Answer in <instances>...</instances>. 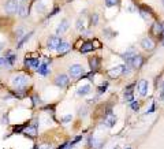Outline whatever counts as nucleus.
Listing matches in <instances>:
<instances>
[{
    "label": "nucleus",
    "mask_w": 164,
    "mask_h": 149,
    "mask_svg": "<svg viewBox=\"0 0 164 149\" xmlns=\"http://www.w3.org/2000/svg\"><path fill=\"white\" fill-rule=\"evenodd\" d=\"M12 85H14V88H17V89H25V86H26L27 84H29V78L25 77V75H15V77H12Z\"/></svg>",
    "instance_id": "f257e3e1"
},
{
    "label": "nucleus",
    "mask_w": 164,
    "mask_h": 149,
    "mask_svg": "<svg viewBox=\"0 0 164 149\" xmlns=\"http://www.w3.org/2000/svg\"><path fill=\"white\" fill-rule=\"evenodd\" d=\"M69 71L73 78H79L81 75L84 74V67L81 64H73V66H70Z\"/></svg>",
    "instance_id": "f03ea898"
},
{
    "label": "nucleus",
    "mask_w": 164,
    "mask_h": 149,
    "mask_svg": "<svg viewBox=\"0 0 164 149\" xmlns=\"http://www.w3.org/2000/svg\"><path fill=\"white\" fill-rule=\"evenodd\" d=\"M62 39H60V37H57V36H52V37H49V39H48V48H49V49H57V48H59V45L62 44Z\"/></svg>",
    "instance_id": "7ed1b4c3"
},
{
    "label": "nucleus",
    "mask_w": 164,
    "mask_h": 149,
    "mask_svg": "<svg viewBox=\"0 0 164 149\" xmlns=\"http://www.w3.org/2000/svg\"><path fill=\"white\" fill-rule=\"evenodd\" d=\"M126 71V66L120 64V66H116V67H113V69H111L110 71H108V74H110L111 78H118L120 74H123V73Z\"/></svg>",
    "instance_id": "20e7f679"
},
{
    "label": "nucleus",
    "mask_w": 164,
    "mask_h": 149,
    "mask_svg": "<svg viewBox=\"0 0 164 149\" xmlns=\"http://www.w3.org/2000/svg\"><path fill=\"white\" fill-rule=\"evenodd\" d=\"M55 85L59 88H64L69 85V77L64 74H59L56 78H55Z\"/></svg>",
    "instance_id": "39448f33"
},
{
    "label": "nucleus",
    "mask_w": 164,
    "mask_h": 149,
    "mask_svg": "<svg viewBox=\"0 0 164 149\" xmlns=\"http://www.w3.org/2000/svg\"><path fill=\"white\" fill-rule=\"evenodd\" d=\"M18 6L19 4L15 2V0H8L6 4H4V10H6L8 14H14V12L18 11Z\"/></svg>",
    "instance_id": "423d86ee"
},
{
    "label": "nucleus",
    "mask_w": 164,
    "mask_h": 149,
    "mask_svg": "<svg viewBox=\"0 0 164 149\" xmlns=\"http://www.w3.org/2000/svg\"><path fill=\"white\" fill-rule=\"evenodd\" d=\"M142 63H144V57L140 56V55H135V56L133 57L131 60H128L127 64L131 66L133 69H140L141 66H142Z\"/></svg>",
    "instance_id": "0eeeda50"
},
{
    "label": "nucleus",
    "mask_w": 164,
    "mask_h": 149,
    "mask_svg": "<svg viewBox=\"0 0 164 149\" xmlns=\"http://www.w3.org/2000/svg\"><path fill=\"white\" fill-rule=\"evenodd\" d=\"M141 47H142L144 49H146V51H152L153 48H155V42H153V40L150 39V37H145V39H142V41H141Z\"/></svg>",
    "instance_id": "6e6552de"
},
{
    "label": "nucleus",
    "mask_w": 164,
    "mask_h": 149,
    "mask_svg": "<svg viewBox=\"0 0 164 149\" xmlns=\"http://www.w3.org/2000/svg\"><path fill=\"white\" fill-rule=\"evenodd\" d=\"M18 15L21 17V18H26L27 15H29V7H27L26 3H19L18 6Z\"/></svg>",
    "instance_id": "1a4fd4ad"
},
{
    "label": "nucleus",
    "mask_w": 164,
    "mask_h": 149,
    "mask_svg": "<svg viewBox=\"0 0 164 149\" xmlns=\"http://www.w3.org/2000/svg\"><path fill=\"white\" fill-rule=\"evenodd\" d=\"M115 122H116V116L113 115V113H107V116L104 118V123L107 127H112L113 125H115Z\"/></svg>",
    "instance_id": "9d476101"
},
{
    "label": "nucleus",
    "mask_w": 164,
    "mask_h": 149,
    "mask_svg": "<svg viewBox=\"0 0 164 149\" xmlns=\"http://www.w3.org/2000/svg\"><path fill=\"white\" fill-rule=\"evenodd\" d=\"M138 90H140L141 96H146V93H148V81L141 79L138 82Z\"/></svg>",
    "instance_id": "9b49d317"
},
{
    "label": "nucleus",
    "mask_w": 164,
    "mask_h": 149,
    "mask_svg": "<svg viewBox=\"0 0 164 149\" xmlns=\"http://www.w3.org/2000/svg\"><path fill=\"white\" fill-rule=\"evenodd\" d=\"M23 133L26 135H29V137H36V134H37V125L27 126V127L23 130Z\"/></svg>",
    "instance_id": "f8f14e48"
},
{
    "label": "nucleus",
    "mask_w": 164,
    "mask_h": 149,
    "mask_svg": "<svg viewBox=\"0 0 164 149\" xmlns=\"http://www.w3.org/2000/svg\"><path fill=\"white\" fill-rule=\"evenodd\" d=\"M25 64L27 67H32V69H39L41 62H40V59H26L25 60Z\"/></svg>",
    "instance_id": "ddd939ff"
},
{
    "label": "nucleus",
    "mask_w": 164,
    "mask_h": 149,
    "mask_svg": "<svg viewBox=\"0 0 164 149\" xmlns=\"http://www.w3.org/2000/svg\"><path fill=\"white\" fill-rule=\"evenodd\" d=\"M67 29H69V21H67V19H63V21L59 23V26H57L56 33L57 34H62V33H64Z\"/></svg>",
    "instance_id": "4468645a"
},
{
    "label": "nucleus",
    "mask_w": 164,
    "mask_h": 149,
    "mask_svg": "<svg viewBox=\"0 0 164 149\" xmlns=\"http://www.w3.org/2000/svg\"><path fill=\"white\" fill-rule=\"evenodd\" d=\"M70 49H71V45H70L69 42L63 41L62 44L59 45V48H57V52H59L60 55H63V54H66V52H69Z\"/></svg>",
    "instance_id": "2eb2a0df"
},
{
    "label": "nucleus",
    "mask_w": 164,
    "mask_h": 149,
    "mask_svg": "<svg viewBox=\"0 0 164 149\" xmlns=\"http://www.w3.org/2000/svg\"><path fill=\"white\" fill-rule=\"evenodd\" d=\"M93 49H94V47H93V42L92 41L84 42V44H82V47H81V52H82V54H86V52L93 51Z\"/></svg>",
    "instance_id": "dca6fc26"
},
{
    "label": "nucleus",
    "mask_w": 164,
    "mask_h": 149,
    "mask_svg": "<svg viewBox=\"0 0 164 149\" xmlns=\"http://www.w3.org/2000/svg\"><path fill=\"white\" fill-rule=\"evenodd\" d=\"M37 73L41 74V75H48V74H49V70H48V64H47V63H41L40 67L37 69Z\"/></svg>",
    "instance_id": "f3484780"
},
{
    "label": "nucleus",
    "mask_w": 164,
    "mask_h": 149,
    "mask_svg": "<svg viewBox=\"0 0 164 149\" xmlns=\"http://www.w3.org/2000/svg\"><path fill=\"white\" fill-rule=\"evenodd\" d=\"M89 64H90V69H92L93 71H96V70L98 69V64H100V59H98V57H92V59L89 60Z\"/></svg>",
    "instance_id": "a211bd4d"
},
{
    "label": "nucleus",
    "mask_w": 164,
    "mask_h": 149,
    "mask_svg": "<svg viewBox=\"0 0 164 149\" xmlns=\"http://www.w3.org/2000/svg\"><path fill=\"white\" fill-rule=\"evenodd\" d=\"M122 56L126 59V62H128V60H131L133 57L135 56V51H134V49H128V51L125 52V54H123Z\"/></svg>",
    "instance_id": "6ab92c4d"
},
{
    "label": "nucleus",
    "mask_w": 164,
    "mask_h": 149,
    "mask_svg": "<svg viewBox=\"0 0 164 149\" xmlns=\"http://www.w3.org/2000/svg\"><path fill=\"white\" fill-rule=\"evenodd\" d=\"M89 92H90V85H84L82 88L78 89V95H79V96H85V95H88Z\"/></svg>",
    "instance_id": "aec40b11"
},
{
    "label": "nucleus",
    "mask_w": 164,
    "mask_h": 149,
    "mask_svg": "<svg viewBox=\"0 0 164 149\" xmlns=\"http://www.w3.org/2000/svg\"><path fill=\"white\" fill-rule=\"evenodd\" d=\"M32 34H33V32H29V33H27V34H25V36H23V39H22V40H21V41H19V42H18V45H17V48H21V47H22V45H23V44H25V42H26V41H27V40H29V39H30V36H32Z\"/></svg>",
    "instance_id": "412c9836"
},
{
    "label": "nucleus",
    "mask_w": 164,
    "mask_h": 149,
    "mask_svg": "<svg viewBox=\"0 0 164 149\" xmlns=\"http://www.w3.org/2000/svg\"><path fill=\"white\" fill-rule=\"evenodd\" d=\"M90 145L94 146V149H98L101 146V141H97L96 138H90Z\"/></svg>",
    "instance_id": "4be33fe9"
},
{
    "label": "nucleus",
    "mask_w": 164,
    "mask_h": 149,
    "mask_svg": "<svg viewBox=\"0 0 164 149\" xmlns=\"http://www.w3.org/2000/svg\"><path fill=\"white\" fill-rule=\"evenodd\" d=\"M105 4H107V7H113L119 4V0H105Z\"/></svg>",
    "instance_id": "5701e85b"
},
{
    "label": "nucleus",
    "mask_w": 164,
    "mask_h": 149,
    "mask_svg": "<svg viewBox=\"0 0 164 149\" xmlns=\"http://www.w3.org/2000/svg\"><path fill=\"white\" fill-rule=\"evenodd\" d=\"M37 149H55V146L51 144H41V145L37 146Z\"/></svg>",
    "instance_id": "b1692460"
},
{
    "label": "nucleus",
    "mask_w": 164,
    "mask_h": 149,
    "mask_svg": "<svg viewBox=\"0 0 164 149\" xmlns=\"http://www.w3.org/2000/svg\"><path fill=\"white\" fill-rule=\"evenodd\" d=\"M15 59H17V56H15V55H10V56H6V60H7V64H14Z\"/></svg>",
    "instance_id": "393cba45"
},
{
    "label": "nucleus",
    "mask_w": 164,
    "mask_h": 149,
    "mask_svg": "<svg viewBox=\"0 0 164 149\" xmlns=\"http://www.w3.org/2000/svg\"><path fill=\"white\" fill-rule=\"evenodd\" d=\"M125 98L127 101H133V92H130V90L125 92Z\"/></svg>",
    "instance_id": "a878e982"
},
{
    "label": "nucleus",
    "mask_w": 164,
    "mask_h": 149,
    "mask_svg": "<svg viewBox=\"0 0 164 149\" xmlns=\"http://www.w3.org/2000/svg\"><path fill=\"white\" fill-rule=\"evenodd\" d=\"M138 108H140V105H138V101H131V110L137 111Z\"/></svg>",
    "instance_id": "bb28decb"
},
{
    "label": "nucleus",
    "mask_w": 164,
    "mask_h": 149,
    "mask_svg": "<svg viewBox=\"0 0 164 149\" xmlns=\"http://www.w3.org/2000/svg\"><path fill=\"white\" fill-rule=\"evenodd\" d=\"M82 27H84V22L81 21V19H78V22H77V29H78V30H81Z\"/></svg>",
    "instance_id": "cd10ccee"
},
{
    "label": "nucleus",
    "mask_w": 164,
    "mask_h": 149,
    "mask_svg": "<svg viewBox=\"0 0 164 149\" xmlns=\"http://www.w3.org/2000/svg\"><path fill=\"white\" fill-rule=\"evenodd\" d=\"M59 10H60V8H59V7H56V8H55V10H54V11H52V12H51V14L48 15L47 18H51V17H54V15H55V14H56V12H59Z\"/></svg>",
    "instance_id": "c85d7f7f"
},
{
    "label": "nucleus",
    "mask_w": 164,
    "mask_h": 149,
    "mask_svg": "<svg viewBox=\"0 0 164 149\" xmlns=\"http://www.w3.org/2000/svg\"><path fill=\"white\" fill-rule=\"evenodd\" d=\"M97 21H98V17L94 14V15L92 17V25H96V23H97Z\"/></svg>",
    "instance_id": "c756f323"
},
{
    "label": "nucleus",
    "mask_w": 164,
    "mask_h": 149,
    "mask_svg": "<svg viewBox=\"0 0 164 149\" xmlns=\"http://www.w3.org/2000/svg\"><path fill=\"white\" fill-rule=\"evenodd\" d=\"M70 119H71V115H67V116L63 118V122H69Z\"/></svg>",
    "instance_id": "7c9ffc66"
},
{
    "label": "nucleus",
    "mask_w": 164,
    "mask_h": 149,
    "mask_svg": "<svg viewBox=\"0 0 164 149\" xmlns=\"http://www.w3.org/2000/svg\"><path fill=\"white\" fill-rule=\"evenodd\" d=\"M0 64H7V60H6V57H0Z\"/></svg>",
    "instance_id": "2f4dec72"
},
{
    "label": "nucleus",
    "mask_w": 164,
    "mask_h": 149,
    "mask_svg": "<svg viewBox=\"0 0 164 149\" xmlns=\"http://www.w3.org/2000/svg\"><path fill=\"white\" fill-rule=\"evenodd\" d=\"M3 47H4V42H0V51L3 49Z\"/></svg>",
    "instance_id": "473e14b6"
},
{
    "label": "nucleus",
    "mask_w": 164,
    "mask_h": 149,
    "mask_svg": "<svg viewBox=\"0 0 164 149\" xmlns=\"http://www.w3.org/2000/svg\"><path fill=\"white\" fill-rule=\"evenodd\" d=\"M161 2H163V4H164V0H161Z\"/></svg>",
    "instance_id": "72a5a7b5"
},
{
    "label": "nucleus",
    "mask_w": 164,
    "mask_h": 149,
    "mask_svg": "<svg viewBox=\"0 0 164 149\" xmlns=\"http://www.w3.org/2000/svg\"><path fill=\"white\" fill-rule=\"evenodd\" d=\"M126 149H131V148H126Z\"/></svg>",
    "instance_id": "f704fd0d"
}]
</instances>
